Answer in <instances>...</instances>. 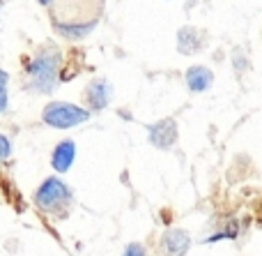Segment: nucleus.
Here are the masks:
<instances>
[{
  "label": "nucleus",
  "instance_id": "obj_1",
  "mask_svg": "<svg viewBox=\"0 0 262 256\" xmlns=\"http://www.w3.org/2000/svg\"><path fill=\"white\" fill-rule=\"evenodd\" d=\"M60 76H62V53L53 44L41 46L26 67V86L39 95H51L60 83Z\"/></svg>",
  "mask_w": 262,
  "mask_h": 256
},
{
  "label": "nucleus",
  "instance_id": "obj_2",
  "mask_svg": "<svg viewBox=\"0 0 262 256\" xmlns=\"http://www.w3.org/2000/svg\"><path fill=\"white\" fill-rule=\"evenodd\" d=\"M72 203V189L60 178H46L35 192V206L46 215H64L67 206Z\"/></svg>",
  "mask_w": 262,
  "mask_h": 256
},
{
  "label": "nucleus",
  "instance_id": "obj_3",
  "mask_svg": "<svg viewBox=\"0 0 262 256\" xmlns=\"http://www.w3.org/2000/svg\"><path fill=\"white\" fill-rule=\"evenodd\" d=\"M41 120H44V125H49L53 129H72L88 123L90 111L78 104H72V102H51L41 111Z\"/></svg>",
  "mask_w": 262,
  "mask_h": 256
},
{
  "label": "nucleus",
  "instance_id": "obj_4",
  "mask_svg": "<svg viewBox=\"0 0 262 256\" xmlns=\"http://www.w3.org/2000/svg\"><path fill=\"white\" fill-rule=\"evenodd\" d=\"M177 136H180V132H177V123L172 118H163V120H159V123H154L147 127L149 143H152L154 148H159V150L172 148L177 143Z\"/></svg>",
  "mask_w": 262,
  "mask_h": 256
},
{
  "label": "nucleus",
  "instance_id": "obj_5",
  "mask_svg": "<svg viewBox=\"0 0 262 256\" xmlns=\"http://www.w3.org/2000/svg\"><path fill=\"white\" fill-rule=\"evenodd\" d=\"M83 100H85L88 109L104 111L106 106L113 102V86H111L106 78H92V81L88 83L85 92H83Z\"/></svg>",
  "mask_w": 262,
  "mask_h": 256
},
{
  "label": "nucleus",
  "instance_id": "obj_6",
  "mask_svg": "<svg viewBox=\"0 0 262 256\" xmlns=\"http://www.w3.org/2000/svg\"><path fill=\"white\" fill-rule=\"evenodd\" d=\"M191 247V235L184 229H168L159 240V256H184Z\"/></svg>",
  "mask_w": 262,
  "mask_h": 256
},
{
  "label": "nucleus",
  "instance_id": "obj_7",
  "mask_svg": "<svg viewBox=\"0 0 262 256\" xmlns=\"http://www.w3.org/2000/svg\"><path fill=\"white\" fill-rule=\"evenodd\" d=\"M74 160H76V143H74L72 139H64V141H60L58 146L53 148L51 166H53V171H58V173H67V171L72 169Z\"/></svg>",
  "mask_w": 262,
  "mask_h": 256
},
{
  "label": "nucleus",
  "instance_id": "obj_8",
  "mask_svg": "<svg viewBox=\"0 0 262 256\" xmlns=\"http://www.w3.org/2000/svg\"><path fill=\"white\" fill-rule=\"evenodd\" d=\"M184 78L191 92H205L214 83V72L209 67H205V65H193V67L186 69Z\"/></svg>",
  "mask_w": 262,
  "mask_h": 256
},
{
  "label": "nucleus",
  "instance_id": "obj_9",
  "mask_svg": "<svg viewBox=\"0 0 262 256\" xmlns=\"http://www.w3.org/2000/svg\"><path fill=\"white\" fill-rule=\"evenodd\" d=\"M205 40H203V32L193 26H184L180 32H177V49L180 53L191 55V53H198L203 49Z\"/></svg>",
  "mask_w": 262,
  "mask_h": 256
},
{
  "label": "nucleus",
  "instance_id": "obj_10",
  "mask_svg": "<svg viewBox=\"0 0 262 256\" xmlns=\"http://www.w3.org/2000/svg\"><path fill=\"white\" fill-rule=\"evenodd\" d=\"M95 26H97V21H85V23H78V21L60 23V21H55L53 23L55 32H58L60 37H64V40H83V37L90 35Z\"/></svg>",
  "mask_w": 262,
  "mask_h": 256
},
{
  "label": "nucleus",
  "instance_id": "obj_11",
  "mask_svg": "<svg viewBox=\"0 0 262 256\" xmlns=\"http://www.w3.org/2000/svg\"><path fill=\"white\" fill-rule=\"evenodd\" d=\"M9 155H12V139H9L7 134L0 132V164L7 162Z\"/></svg>",
  "mask_w": 262,
  "mask_h": 256
},
{
  "label": "nucleus",
  "instance_id": "obj_12",
  "mask_svg": "<svg viewBox=\"0 0 262 256\" xmlns=\"http://www.w3.org/2000/svg\"><path fill=\"white\" fill-rule=\"evenodd\" d=\"M124 256H145V247L138 243H131V245H127V249H124Z\"/></svg>",
  "mask_w": 262,
  "mask_h": 256
},
{
  "label": "nucleus",
  "instance_id": "obj_13",
  "mask_svg": "<svg viewBox=\"0 0 262 256\" xmlns=\"http://www.w3.org/2000/svg\"><path fill=\"white\" fill-rule=\"evenodd\" d=\"M7 106H9V95H7V90H0V115L7 111Z\"/></svg>",
  "mask_w": 262,
  "mask_h": 256
},
{
  "label": "nucleus",
  "instance_id": "obj_14",
  "mask_svg": "<svg viewBox=\"0 0 262 256\" xmlns=\"http://www.w3.org/2000/svg\"><path fill=\"white\" fill-rule=\"evenodd\" d=\"M7 83H9V74L5 69H0V90H7Z\"/></svg>",
  "mask_w": 262,
  "mask_h": 256
},
{
  "label": "nucleus",
  "instance_id": "obj_15",
  "mask_svg": "<svg viewBox=\"0 0 262 256\" xmlns=\"http://www.w3.org/2000/svg\"><path fill=\"white\" fill-rule=\"evenodd\" d=\"M39 3H41V5H44V7H51V5H53V3H55V0H39Z\"/></svg>",
  "mask_w": 262,
  "mask_h": 256
}]
</instances>
